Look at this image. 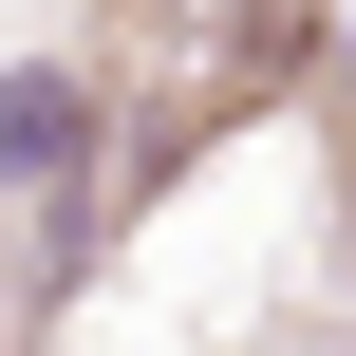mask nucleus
Segmentation results:
<instances>
[{
	"mask_svg": "<svg viewBox=\"0 0 356 356\" xmlns=\"http://www.w3.org/2000/svg\"><path fill=\"white\" fill-rule=\"evenodd\" d=\"M94 169V75L75 56H19L0 75V188H75Z\"/></svg>",
	"mask_w": 356,
	"mask_h": 356,
	"instance_id": "1",
	"label": "nucleus"
}]
</instances>
